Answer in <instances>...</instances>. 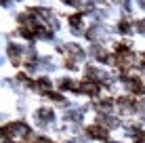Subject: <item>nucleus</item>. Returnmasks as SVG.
<instances>
[{
	"instance_id": "obj_2",
	"label": "nucleus",
	"mask_w": 145,
	"mask_h": 143,
	"mask_svg": "<svg viewBox=\"0 0 145 143\" xmlns=\"http://www.w3.org/2000/svg\"><path fill=\"white\" fill-rule=\"evenodd\" d=\"M131 91L135 95H145V84L139 80H131Z\"/></svg>"
},
{
	"instance_id": "obj_5",
	"label": "nucleus",
	"mask_w": 145,
	"mask_h": 143,
	"mask_svg": "<svg viewBox=\"0 0 145 143\" xmlns=\"http://www.w3.org/2000/svg\"><path fill=\"white\" fill-rule=\"evenodd\" d=\"M69 23H72L74 29H78V23H80V15H74V17H69Z\"/></svg>"
},
{
	"instance_id": "obj_4",
	"label": "nucleus",
	"mask_w": 145,
	"mask_h": 143,
	"mask_svg": "<svg viewBox=\"0 0 145 143\" xmlns=\"http://www.w3.org/2000/svg\"><path fill=\"white\" fill-rule=\"evenodd\" d=\"M38 116L42 120H53V112L51 110H38Z\"/></svg>"
},
{
	"instance_id": "obj_7",
	"label": "nucleus",
	"mask_w": 145,
	"mask_h": 143,
	"mask_svg": "<svg viewBox=\"0 0 145 143\" xmlns=\"http://www.w3.org/2000/svg\"><path fill=\"white\" fill-rule=\"evenodd\" d=\"M137 27H139V29H141V32L145 34V19H143V21H139V23H137Z\"/></svg>"
},
{
	"instance_id": "obj_9",
	"label": "nucleus",
	"mask_w": 145,
	"mask_h": 143,
	"mask_svg": "<svg viewBox=\"0 0 145 143\" xmlns=\"http://www.w3.org/2000/svg\"><path fill=\"white\" fill-rule=\"evenodd\" d=\"M139 4H141V7L145 8V0H139Z\"/></svg>"
},
{
	"instance_id": "obj_8",
	"label": "nucleus",
	"mask_w": 145,
	"mask_h": 143,
	"mask_svg": "<svg viewBox=\"0 0 145 143\" xmlns=\"http://www.w3.org/2000/svg\"><path fill=\"white\" fill-rule=\"evenodd\" d=\"M63 2H69V4H74V7H78V4H80L78 0H63Z\"/></svg>"
},
{
	"instance_id": "obj_6",
	"label": "nucleus",
	"mask_w": 145,
	"mask_h": 143,
	"mask_svg": "<svg viewBox=\"0 0 145 143\" xmlns=\"http://www.w3.org/2000/svg\"><path fill=\"white\" fill-rule=\"evenodd\" d=\"M120 32H131V25H128V21H120Z\"/></svg>"
},
{
	"instance_id": "obj_3",
	"label": "nucleus",
	"mask_w": 145,
	"mask_h": 143,
	"mask_svg": "<svg viewBox=\"0 0 145 143\" xmlns=\"http://www.w3.org/2000/svg\"><path fill=\"white\" fill-rule=\"evenodd\" d=\"M8 55H11V59L17 63L19 61V55H21V48H17L15 44H8Z\"/></svg>"
},
{
	"instance_id": "obj_1",
	"label": "nucleus",
	"mask_w": 145,
	"mask_h": 143,
	"mask_svg": "<svg viewBox=\"0 0 145 143\" xmlns=\"http://www.w3.org/2000/svg\"><path fill=\"white\" fill-rule=\"evenodd\" d=\"M88 135L91 137H97V139H105L107 137V131L103 126H88Z\"/></svg>"
}]
</instances>
